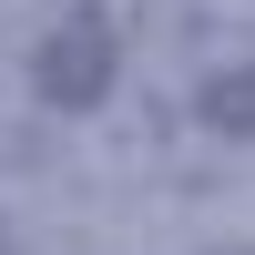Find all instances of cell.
<instances>
[{
    "mask_svg": "<svg viewBox=\"0 0 255 255\" xmlns=\"http://www.w3.org/2000/svg\"><path fill=\"white\" fill-rule=\"evenodd\" d=\"M0 255H10V235H0Z\"/></svg>",
    "mask_w": 255,
    "mask_h": 255,
    "instance_id": "4",
    "label": "cell"
},
{
    "mask_svg": "<svg viewBox=\"0 0 255 255\" xmlns=\"http://www.w3.org/2000/svg\"><path fill=\"white\" fill-rule=\"evenodd\" d=\"M113 82H123V31L102 10H61L51 31H41L31 92L51 102V113H92V102H113Z\"/></svg>",
    "mask_w": 255,
    "mask_h": 255,
    "instance_id": "1",
    "label": "cell"
},
{
    "mask_svg": "<svg viewBox=\"0 0 255 255\" xmlns=\"http://www.w3.org/2000/svg\"><path fill=\"white\" fill-rule=\"evenodd\" d=\"M194 123H204V133H225V143L255 133V61H235V72L204 82V92H194Z\"/></svg>",
    "mask_w": 255,
    "mask_h": 255,
    "instance_id": "2",
    "label": "cell"
},
{
    "mask_svg": "<svg viewBox=\"0 0 255 255\" xmlns=\"http://www.w3.org/2000/svg\"><path fill=\"white\" fill-rule=\"evenodd\" d=\"M215 255H255V245H215Z\"/></svg>",
    "mask_w": 255,
    "mask_h": 255,
    "instance_id": "3",
    "label": "cell"
}]
</instances>
